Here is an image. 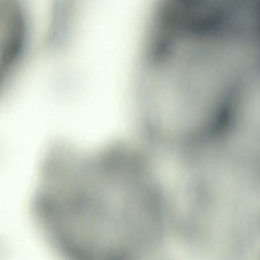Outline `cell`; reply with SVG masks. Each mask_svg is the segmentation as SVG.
<instances>
[{
  "instance_id": "cell-1",
  "label": "cell",
  "mask_w": 260,
  "mask_h": 260,
  "mask_svg": "<svg viewBox=\"0 0 260 260\" xmlns=\"http://www.w3.org/2000/svg\"><path fill=\"white\" fill-rule=\"evenodd\" d=\"M70 231L89 253L131 249L144 222L145 187L135 162L107 157L76 169L64 197Z\"/></svg>"
},
{
  "instance_id": "cell-2",
  "label": "cell",
  "mask_w": 260,
  "mask_h": 260,
  "mask_svg": "<svg viewBox=\"0 0 260 260\" xmlns=\"http://www.w3.org/2000/svg\"><path fill=\"white\" fill-rule=\"evenodd\" d=\"M79 0H54L49 41L56 46L66 45L74 29Z\"/></svg>"
}]
</instances>
